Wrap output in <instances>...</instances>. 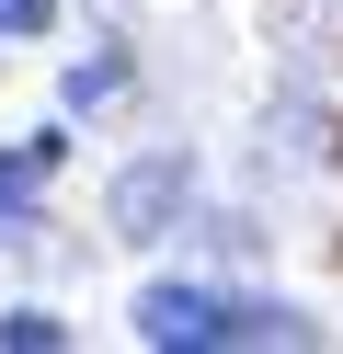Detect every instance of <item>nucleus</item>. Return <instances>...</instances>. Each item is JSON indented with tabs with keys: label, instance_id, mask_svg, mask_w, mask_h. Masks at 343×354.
<instances>
[{
	"label": "nucleus",
	"instance_id": "f257e3e1",
	"mask_svg": "<svg viewBox=\"0 0 343 354\" xmlns=\"http://www.w3.org/2000/svg\"><path fill=\"white\" fill-rule=\"evenodd\" d=\"M149 354H229V286H137Z\"/></svg>",
	"mask_w": 343,
	"mask_h": 354
},
{
	"label": "nucleus",
	"instance_id": "f03ea898",
	"mask_svg": "<svg viewBox=\"0 0 343 354\" xmlns=\"http://www.w3.org/2000/svg\"><path fill=\"white\" fill-rule=\"evenodd\" d=\"M172 217H183V160H172V149L126 160V183H114V229H126V240H172Z\"/></svg>",
	"mask_w": 343,
	"mask_h": 354
},
{
	"label": "nucleus",
	"instance_id": "7ed1b4c3",
	"mask_svg": "<svg viewBox=\"0 0 343 354\" xmlns=\"http://www.w3.org/2000/svg\"><path fill=\"white\" fill-rule=\"evenodd\" d=\"M58 160H69V126H35L23 149H0V206H12L23 229H35V194L58 183Z\"/></svg>",
	"mask_w": 343,
	"mask_h": 354
},
{
	"label": "nucleus",
	"instance_id": "20e7f679",
	"mask_svg": "<svg viewBox=\"0 0 343 354\" xmlns=\"http://www.w3.org/2000/svg\"><path fill=\"white\" fill-rule=\"evenodd\" d=\"M69 343V320H58V308H35V297H23V308H0V354H58Z\"/></svg>",
	"mask_w": 343,
	"mask_h": 354
},
{
	"label": "nucleus",
	"instance_id": "39448f33",
	"mask_svg": "<svg viewBox=\"0 0 343 354\" xmlns=\"http://www.w3.org/2000/svg\"><path fill=\"white\" fill-rule=\"evenodd\" d=\"M46 24H58V0H0V46H46Z\"/></svg>",
	"mask_w": 343,
	"mask_h": 354
},
{
	"label": "nucleus",
	"instance_id": "423d86ee",
	"mask_svg": "<svg viewBox=\"0 0 343 354\" xmlns=\"http://www.w3.org/2000/svg\"><path fill=\"white\" fill-rule=\"evenodd\" d=\"M114 80H126V69H114V57H80V69H69V103H103Z\"/></svg>",
	"mask_w": 343,
	"mask_h": 354
}]
</instances>
